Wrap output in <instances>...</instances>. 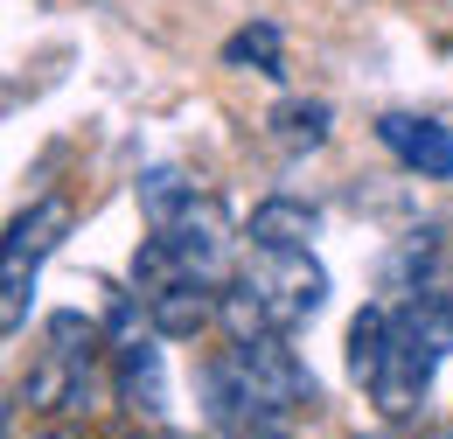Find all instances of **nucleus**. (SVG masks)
<instances>
[{"label": "nucleus", "instance_id": "9d476101", "mask_svg": "<svg viewBox=\"0 0 453 439\" xmlns=\"http://www.w3.org/2000/svg\"><path fill=\"white\" fill-rule=\"evenodd\" d=\"M397 328L411 335L433 363H447V356H453V286L411 293V307H397Z\"/></svg>", "mask_w": 453, "mask_h": 439}, {"label": "nucleus", "instance_id": "dca6fc26", "mask_svg": "<svg viewBox=\"0 0 453 439\" xmlns=\"http://www.w3.org/2000/svg\"><path fill=\"white\" fill-rule=\"evenodd\" d=\"M28 293H35V258H0V328L21 335L28 328Z\"/></svg>", "mask_w": 453, "mask_h": 439}, {"label": "nucleus", "instance_id": "20e7f679", "mask_svg": "<svg viewBox=\"0 0 453 439\" xmlns=\"http://www.w3.org/2000/svg\"><path fill=\"white\" fill-rule=\"evenodd\" d=\"M237 356H244V370H251V384L258 397L273 404V419L286 412H300V404H314V370L286 349V335H258V342H230Z\"/></svg>", "mask_w": 453, "mask_h": 439}, {"label": "nucleus", "instance_id": "f257e3e1", "mask_svg": "<svg viewBox=\"0 0 453 439\" xmlns=\"http://www.w3.org/2000/svg\"><path fill=\"white\" fill-rule=\"evenodd\" d=\"M251 279H258V293H265V307H273V321L286 335L328 307V273L314 266V251H258Z\"/></svg>", "mask_w": 453, "mask_h": 439}, {"label": "nucleus", "instance_id": "7ed1b4c3", "mask_svg": "<svg viewBox=\"0 0 453 439\" xmlns=\"http://www.w3.org/2000/svg\"><path fill=\"white\" fill-rule=\"evenodd\" d=\"M112 390L133 419H147V426L168 419V363H161V335L154 328L112 342Z\"/></svg>", "mask_w": 453, "mask_h": 439}, {"label": "nucleus", "instance_id": "f8f14e48", "mask_svg": "<svg viewBox=\"0 0 453 439\" xmlns=\"http://www.w3.org/2000/svg\"><path fill=\"white\" fill-rule=\"evenodd\" d=\"M63 230H70V203H63V196H42L35 210H21V217L7 223V251L42 266V258H50V251L63 244Z\"/></svg>", "mask_w": 453, "mask_h": 439}, {"label": "nucleus", "instance_id": "a211bd4d", "mask_svg": "<svg viewBox=\"0 0 453 439\" xmlns=\"http://www.w3.org/2000/svg\"><path fill=\"white\" fill-rule=\"evenodd\" d=\"M244 439H293V433H280V426H258V433H244Z\"/></svg>", "mask_w": 453, "mask_h": 439}, {"label": "nucleus", "instance_id": "39448f33", "mask_svg": "<svg viewBox=\"0 0 453 439\" xmlns=\"http://www.w3.org/2000/svg\"><path fill=\"white\" fill-rule=\"evenodd\" d=\"M377 140L397 154V167H411L418 181H453V133L440 119H418V112H384L377 119Z\"/></svg>", "mask_w": 453, "mask_h": 439}, {"label": "nucleus", "instance_id": "6ab92c4d", "mask_svg": "<svg viewBox=\"0 0 453 439\" xmlns=\"http://www.w3.org/2000/svg\"><path fill=\"white\" fill-rule=\"evenodd\" d=\"M42 439H84V433H70V426H63V433H42Z\"/></svg>", "mask_w": 453, "mask_h": 439}, {"label": "nucleus", "instance_id": "aec40b11", "mask_svg": "<svg viewBox=\"0 0 453 439\" xmlns=\"http://www.w3.org/2000/svg\"><path fill=\"white\" fill-rule=\"evenodd\" d=\"M356 439H384V433H356Z\"/></svg>", "mask_w": 453, "mask_h": 439}, {"label": "nucleus", "instance_id": "6e6552de", "mask_svg": "<svg viewBox=\"0 0 453 439\" xmlns=\"http://www.w3.org/2000/svg\"><path fill=\"white\" fill-rule=\"evenodd\" d=\"M217 328L230 335V342H258V335H286L280 321H273V307H265V293H258V279H224L217 286Z\"/></svg>", "mask_w": 453, "mask_h": 439}, {"label": "nucleus", "instance_id": "9b49d317", "mask_svg": "<svg viewBox=\"0 0 453 439\" xmlns=\"http://www.w3.org/2000/svg\"><path fill=\"white\" fill-rule=\"evenodd\" d=\"M273 140H280L286 154H314V147H328V133H335V105L328 98H286L273 105Z\"/></svg>", "mask_w": 453, "mask_h": 439}, {"label": "nucleus", "instance_id": "2eb2a0df", "mask_svg": "<svg viewBox=\"0 0 453 439\" xmlns=\"http://www.w3.org/2000/svg\"><path fill=\"white\" fill-rule=\"evenodd\" d=\"M196 196V181H181L174 167H147L140 174V210H147V230H168L174 223V210Z\"/></svg>", "mask_w": 453, "mask_h": 439}, {"label": "nucleus", "instance_id": "f3484780", "mask_svg": "<svg viewBox=\"0 0 453 439\" xmlns=\"http://www.w3.org/2000/svg\"><path fill=\"white\" fill-rule=\"evenodd\" d=\"M98 342H105V328H98L91 314H77V307L50 314V356H70V363H91V356H98Z\"/></svg>", "mask_w": 453, "mask_h": 439}, {"label": "nucleus", "instance_id": "4468645a", "mask_svg": "<svg viewBox=\"0 0 453 439\" xmlns=\"http://www.w3.org/2000/svg\"><path fill=\"white\" fill-rule=\"evenodd\" d=\"M224 63L230 70H258V77H286V50H280V28L273 21H251L224 42Z\"/></svg>", "mask_w": 453, "mask_h": 439}, {"label": "nucleus", "instance_id": "423d86ee", "mask_svg": "<svg viewBox=\"0 0 453 439\" xmlns=\"http://www.w3.org/2000/svg\"><path fill=\"white\" fill-rule=\"evenodd\" d=\"M314 230H321V210L314 203H293V196H265L258 210H251V251H307L314 244Z\"/></svg>", "mask_w": 453, "mask_h": 439}, {"label": "nucleus", "instance_id": "0eeeda50", "mask_svg": "<svg viewBox=\"0 0 453 439\" xmlns=\"http://www.w3.org/2000/svg\"><path fill=\"white\" fill-rule=\"evenodd\" d=\"M147 314H154V335H161V342H196V335L217 321V286L181 279V286H168L161 300H147Z\"/></svg>", "mask_w": 453, "mask_h": 439}, {"label": "nucleus", "instance_id": "1a4fd4ad", "mask_svg": "<svg viewBox=\"0 0 453 439\" xmlns=\"http://www.w3.org/2000/svg\"><path fill=\"white\" fill-rule=\"evenodd\" d=\"M391 342H397V307H363L356 321H349V384H363L370 390V377L384 370V356H391Z\"/></svg>", "mask_w": 453, "mask_h": 439}, {"label": "nucleus", "instance_id": "f03ea898", "mask_svg": "<svg viewBox=\"0 0 453 439\" xmlns=\"http://www.w3.org/2000/svg\"><path fill=\"white\" fill-rule=\"evenodd\" d=\"M161 237H174V251L188 258V273L203 279V286H224V279H230L237 230H230V217H224V203H217V196H188Z\"/></svg>", "mask_w": 453, "mask_h": 439}, {"label": "nucleus", "instance_id": "ddd939ff", "mask_svg": "<svg viewBox=\"0 0 453 439\" xmlns=\"http://www.w3.org/2000/svg\"><path fill=\"white\" fill-rule=\"evenodd\" d=\"M181 279H196V273H188V258L174 251V237H161V230L140 237V251H133V293H140V300H161Z\"/></svg>", "mask_w": 453, "mask_h": 439}]
</instances>
